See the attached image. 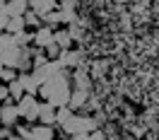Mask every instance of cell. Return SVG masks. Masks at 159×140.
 <instances>
[{"instance_id": "obj_1", "label": "cell", "mask_w": 159, "mask_h": 140, "mask_svg": "<svg viewBox=\"0 0 159 140\" xmlns=\"http://www.w3.org/2000/svg\"><path fill=\"white\" fill-rule=\"evenodd\" d=\"M39 97L43 101L53 104L56 109L70 106V97H72V72L65 70V72L58 75V77L46 80L43 85H41V90H39Z\"/></svg>"}, {"instance_id": "obj_2", "label": "cell", "mask_w": 159, "mask_h": 140, "mask_svg": "<svg viewBox=\"0 0 159 140\" xmlns=\"http://www.w3.org/2000/svg\"><path fill=\"white\" fill-rule=\"evenodd\" d=\"M17 109H20V116L27 121V123H39V111H41L39 97H34V94H24V97L17 101Z\"/></svg>"}, {"instance_id": "obj_3", "label": "cell", "mask_w": 159, "mask_h": 140, "mask_svg": "<svg viewBox=\"0 0 159 140\" xmlns=\"http://www.w3.org/2000/svg\"><path fill=\"white\" fill-rule=\"evenodd\" d=\"M20 109H17V101H12V97L2 106H0V126H7V128H15L20 123Z\"/></svg>"}, {"instance_id": "obj_4", "label": "cell", "mask_w": 159, "mask_h": 140, "mask_svg": "<svg viewBox=\"0 0 159 140\" xmlns=\"http://www.w3.org/2000/svg\"><path fill=\"white\" fill-rule=\"evenodd\" d=\"M51 44H56V29H51V27H41V29L34 31V46H39V49H48Z\"/></svg>"}, {"instance_id": "obj_5", "label": "cell", "mask_w": 159, "mask_h": 140, "mask_svg": "<svg viewBox=\"0 0 159 140\" xmlns=\"http://www.w3.org/2000/svg\"><path fill=\"white\" fill-rule=\"evenodd\" d=\"M27 2H29V10H34L39 17L58 10V0H27Z\"/></svg>"}, {"instance_id": "obj_6", "label": "cell", "mask_w": 159, "mask_h": 140, "mask_svg": "<svg viewBox=\"0 0 159 140\" xmlns=\"http://www.w3.org/2000/svg\"><path fill=\"white\" fill-rule=\"evenodd\" d=\"M60 63H63V65H65V68H82V53H80V51H75V49H68V51H63V53H60Z\"/></svg>"}, {"instance_id": "obj_7", "label": "cell", "mask_w": 159, "mask_h": 140, "mask_svg": "<svg viewBox=\"0 0 159 140\" xmlns=\"http://www.w3.org/2000/svg\"><path fill=\"white\" fill-rule=\"evenodd\" d=\"M31 140H56V126L34 123L31 126Z\"/></svg>"}, {"instance_id": "obj_8", "label": "cell", "mask_w": 159, "mask_h": 140, "mask_svg": "<svg viewBox=\"0 0 159 140\" xmlns=\"http://www.w3.org/2000/svg\"><path fill=\"white\" fill-rule=\"evenodd\" d=\"M56 116H58V109L48 104V101H41V111H39V123L43 126H56Z\"/></svg>"}, {"instance_id": "obj_9", "label": "cell", "mask_w": 159, "mask_h": 140, "mask_svg": "<svg viewBox=\"0 0 159 140\" xmlns=\"http://www.w3.org/2000/svg\"><path fill=\"white\" fill-rule=\"evenodd\" d=\"M17 80H20L22 85H24V92H27V94H34V97L39 94L41 85L36 82V77H34V72H20V77H17Z\"/></svg>"}, {"instance_id": "obj_10", "label": "cell", "mask_w": 159, "mask_h": 140, "mask_svg": "<svg viewBox=\"0 0 159 140\" xmlns=\"http://www.w3.org/2000/svg\"><path fill=\"white\" fill-rule=\"evenodd\" d=\"M89 104V92H84V90H72V97H70V109L72 111H80V109H84Z\"/></svg>"}, {"instance_id": "obj_11", "label": "cell", "mask_w": 159, "mask_h": 140, "mask_svg": "<svg viewBox=\"0 0 159 140\" xmlns=\"http://www.w3.org/2000/svg\"><path fill=\"white\" fill-rule=\"evenodd\" d=\"M7 12L12 17H24L29 12V2L27 0H7Z\"/></svg>"}, {"instance_id": "obj_12", "label": "cell", "mask_w": 159, "mask_h": 140, "mask_svg": "<svg viewBox=\"0 0 159 140\" xmlns=\"http://www.w3.org/2000/svg\"><path fill=\"white\" fill-rule=\"evenodd\" d=\"M72 90H84L89 92V75H84V70L77 68L72 72Z\"/></svg>"}, {"instance_id": "obj_13", "label": "cell", "mask_w": 159, "mask_h": 140, "mask_svg": "<svg viewBox=\"0 0 159 140\" xmlns=\"http://www.w3.org/2000/svg\"><path fill=\"white\" fill-rule=\"evenodd\" d=\"M5 31L12 34V36H17V34H22V31H27V22H24V17H12Z\"/></svg>"}, {"instance_id": "obj_14", "label": "cell", "mask_w": 159, "mask_h": 140, "mask_svg": "<svg viewBox=\"0 0 159 140\" xmlns=\"http://www.w3.org/2000/svg\"><path fill=\"white\" fill-rule=\"evenodd\" d=\"M72 36H70V31L68 29H56V44H58L63 51H68L70 46H72Z\"/></svg>"}, {"instance_id": "obj_15", "label": "cell", "mask_w": 159, "mask_h": 140, "mask_svg": "<svg viewBox=\"0 0 159 140\" xmlns=\"http://www.w3.org/2000/svg\"><path fill=\"white\" fill-rule=\"evenodd\" d=\"M75 114H77V111H72L70 106H60V109H58V116H56V128L65 126V123H68V121L72 119Z\"/></svg>"}, {"instance_id": "obj_16", "label": "cell", "mask_w": 159, "mask_h": 140, "mask_svg": "<svg viewBox=\"0 0 159 140\" xmlns=\"http://www.w3.org/2000/svg\"><path fill=\"white\" fill-rule=\"evenodd\" d=\"M24 22H27V27H31V29H34V31L43 27V20H41V17H39V15H36V12H34V10H29V12H27V15H24Z\"/></svg>"}, {"instance_id": "obj_17", "label": "cell", "mask_w": 159, "mask_h": 140, "mask_svg": "<svg viewBox=\"0 0 159 140\" xmlns=\"http://www.w3.org/2000/svg\"><path fill=\"white\" fill-rule=\"evenodd\" d=\"M41 20H43V24H46V27H51V29H56L58 24H63V20H60V10L48 12V15H43Z\"/></svg>"}, {"instance_id": "obj_18", "label": "cell", "mask_w": 159, "mask_h": 140, "mask_svg": "<svg viewBox=\"0 0 159 140\" xmlns=\"http://www.w3.org/2000/svg\"><path fill=\"white\" fill-rule=\"evenodd\" d=\"M7 87H10V97H12V101H20L22 97H24V94H27V92H24V85H22L20 80H15V82H10V85H7Z\"/></svg>"}, {"instance_id": "obj_19", "label": "cell", "mask_w": 159, "mask_h": 140, "mask_svg": "<svg viewBox=\"0 0 159 140\" xmlns=\"http://www.w3.org/2000/svg\"><path fill=\"white\" fill-rule=\"evenodd\" d=\"M12 46H17L15 36H12V34H7V31H2V34H0V56H2L5 51H10Z\"/></svg>"}, {"instance_id": "obj_20", "label": "cell", "mask_w": 159, "mask_h": 140, "mask_svg": "<svg viewBox=\"0 0 159 140\" xmlns=\"http://www.w3.org/2000/svg\"><path fill=\"white\" fill-rule=\"evenodd\" d=\"M15 41H17V46H31L34 44V31H22V34L15 36Z\"/></svg>"}, {"instance_id": "obj_21", "label": "cell", "mask_w": 159, "mask_h": 140, "mask_svg": "<svg viewBox=\"0 0 159 140\" xmlns=\"http://www.w3.org/2000/svg\"><path fill=\"white\" fill-rule=\"evenodd\" d=\"M60 20H63V24H75L77 22V12L75 10H60Z\"/></svg>"}, {"instance_id": "obj_22", "label": "cell", "mask_w": 159, "mask_h": 140, "mask_svg": "<svg viewBox=\"0 0 159 140\" xmlns=\"http://www.w3.org/2000/svg\"><path fill=\"white\" fill-rule=\"evenodd\" d=\"M10 20H12V15L7 12V7H2L0 10V34L7 29V24H10Z\"/></svg>"}, {"instance_id": "obj_23", "label": "cell", "mask_w": 159, "mask_h": 140, "mask_svg": "<svg viewBox=\"0 0 159 140\" xmlns=\"http://www.w3.org/2000/svg\"><path fill=\"white\" fill-rule=\"evenodd\" d=\"M7 99H10V87H7L5 82H0V106H2Z\"/></svg>"}, {"instance_id": "obj_24", "label": "cell", "mask_w": 159, "mask_h": 140, "mask_svg": "<svg viewBox=\"0 0 159 140\" xmlns=\"http://www.w3.org/2000/svg\"><path fill=\"white\" fill-rule=\"evenodd\" d=\"M68 31H70V36H72L75 41H77L80 36H82V29H80V24H77V22H75V24H70V27H68Z\"/></svg>"}, {"instance_id": "obj_25", "label": "cell", "mask_w": 159, "mask_h": 140, "mask_svg": "<svg viewBox=\"0 0 159 140\" xmlns=\"http://www.w3.org/2000/svg\"><path fill=\"white\" fill-rule=\"evenodd\" d=\"M77 0H60L58 2V10H75Z\"/></svg>"}, {"instance_id": "obj_26", "label": "cell", "mask_w": 159, "mask_h": 140, "mask_svg": "<svg viewBox=\"0 0 159 140\" xmlns=\"http://www.w3.org/2000/svg\"><path fill=\"white\" fill-rule=\"evenodd\" d=\"M15 128H7V126H0V140H10L15 133H12Z\"/></svg>"}, {"instance_id": "obj_27", "label": "cell", "mask_w": 159, "mask_h": 140, "mask_svg": "<svg viewBox=\"0 0 159 140\" xmlns=\"http://www.w3.org/2000/svg\"><path fill=\"white\" fill-rule=\"evenodd\" d=\"M89 140H104V133H101V130H94V133H89Z\"/></svg>"}, {"instance_id": "obj_28", "label": "cell", "mask_w": 159, "mask_h": 140, "mask_svg": "<svg viewBox=\"0 0 159 140\" xmlns=\"http://www.w3.org/2000/svg\"><path fill=\"white\" fill-rule=\"evenodd\" d=\"M10 140H27V138H22V135H17V133H15V135H12Z\"/></svg>"}, {"instance_id": "obj_29", "label": "cell", "mask_w": 159, "mask_h": 140, "mask_svg": "<svg viewBox=\"0 0 159 140\" xmlns=\"http://www.w3.org/2000/svg\"><path fill=\"white\" fill-rule=\"evenodd\" d=\"M2 7H7V0H0V10H2Z\"/></svg>"}, {"instance_id": "obj_30", "label": "cell", "mask_w": 159, "mask_h": 140, "mask_svg": "<svg viewBox=\"0 0 159 140\" xmlns=\"http://www.w3.org/2000/svg\"><path fill=\"white\" fill-rule=\"evenodd\" d=\"M0 80H2V63H0Z\"/></svg>"}, {"instance_id": "obj_31", "label": "cell", "mask_w": 159, "mask_h": 140, "mask_svg": "<svg viewBox=\"0 0 159 140\" xmlns=\"http://www.w3.org/2000/svg\"><path fill=\"white\" fill-rule=\"evenodd\" d=\"M87 140H89V138H87Z\"/></svg>"}]
</instances>
